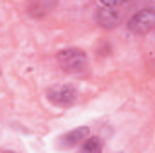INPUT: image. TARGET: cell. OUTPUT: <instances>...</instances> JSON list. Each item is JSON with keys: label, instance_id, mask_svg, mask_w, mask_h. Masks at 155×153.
Listing matches in <instances>:
<instances>
[{"label": "cell", "instance_id": "6da1fadb", "mask_svg": "<svg viewBox=\"0 0 155 153\" xmlns=\"http://www.w3.org/2000/svg\"><path fill=\"white\" fill-rule=\"evenodd\" d=\"M56 61H58V67L67 72V74H81L85 72L87 69V54L83 49H78V47H67V49H61L56 52Z\"/></svg>", "mask_w": 155, "mask_h": 153}, {"label": "cell", "instance_id": "7a4b0ae2", "mask_svg": "<svg viewBox=\"0 0 155 153\" xmlns=\"http://www.w3.org/2000/svg\"><path fill=\"white\" fill-rule=\"evenodd\" d=\"M126 27H128V31H130L132 34H137V36L148 34L150 31L155 29V9L144 7V9L137 11L135 15L130 16Z\"/></svg>", "mask_w": 155, "mask_h": 153}, {"label": "cell", "instance_id": "3957f363", "mask_svg": "<svg viewBox=\"0 0 155 153\" xmlns=\"http://www.w3.org/2000/svg\"><path fill=\"white\" fill-rule=\"evenodd\" d=\"M47 101L54 106L69 108L78 101V90L72 85H52L47 88Z\"/></svg>", "mask_w": 155, "mask_h": 153}, {"label": "cell", "instance_id": "277c9868", "mask_svg": "<svg viewBox=\"0 0 155 153\" xmlns=\"http://www.w3.org/2000/svg\"><path fill=\"white\" fill-rule=\"evenodd\" d=\"M90 135V128H87V126H79V128H74V130H71V132H67L65 135H61L60 139H61V146L63 148H74L78 144H81L87 137Z\"/></svg>", "mask_w": 155, "mask_h": 153}, {"label": "cell", "instance_id": "5b68a950", "mask_svg": "<svg viewBox=\"0 0 155 153\" xmlns=\"http://www.w3.org/2000/svg\"><path fill=\"white\" fill-rule=\"evenodd\" d=\"M96 20H97V24L103 29H114L117 24H119V13H117V9H114V7H105L103 5L101 9H97Z\"/></svg>", "mask_w": 155, "mask_h": 153}, {"label": "cell", "instance_id": "8992f818", "mask_svg": "<svg viewBox=\"0 0 155 153\" xmlns=\"http://www.w3.org/2000/svg\"><path fill=\"white\" fill-rule=\"evenodd\" d=\"M58 0H31L27 5V11L33 18H43L56 7Z\"/></svg>", "mask_w": 155, "mask_h": 153}, {"label": "cell", "instance_id": "52a82bcc", "mask_svg": "<svg viewBox=\"0 0 155 153\" xmlns=\"http://www.w3.org/2000/svg\"><path fill=\"white\" fill-rule=\"evenodd\" d=\"M81 150L83 151H92V153H97L103 150V144H101V141L97 139V137H87L85 141H83V146H81Z\"/></svg>", "mask_w": 155, "mask_h": 153}, {"label": "cell", "instance_id": "ba28073f", "mask_svg": "<svg viewBox=\"0 0 155 153\" xmlns=\"http://www.w3.org/2000/svg\"><path fill=\"white\" fill-rule=\"evenodd\" d=\"M101 2V5H105V7H121V5H124V4H128L130 0H99Z\"/></svg>", "mask_w": 155, "mask_h": 153}, {"label": "cell", "instance_id": "9c48e42d", "mask_svg": "<svg viewBox=\"0 0 155 153\" xmlns=\"http://www.w3.org/2000/svg\"><path fill=\"white\" fill-rule=\"evenodd\" d=\"M0 74H2V70H0Z\"/></svg>", "mask_w": 155, "mask_h": 153}]
</instances>
